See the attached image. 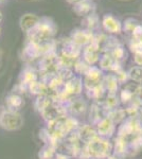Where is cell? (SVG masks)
Returning a JSON list of instances; mask_svg holds the SVG:
<instances>
[{
  "instance_id": "1",
  "label": "cell",
  "mask_w": 142,
  "mask_h": 159,
  "mask_svg": "<svg viewBox=\"0 0 142 159\" xmlns=\"http://www.w3.org/2000/svg\"><path fill=\"white\" fill-rule=\"evenodd\" d=\"M56 27L51 19L43 18L33 30L29 32L30 43L37 47L40 51L50 49L53 42V35L55 33Z\"/></svg>"
},
{
  "instance_id": "2",
  "label": "cell",
  "mask_w": 142,
  "mask_h": 159,
  "mask_svg": "<svg viewBox=\"0 0 142 159\" xmlns=\"http://www.w3.org/2000/svg\"><path fill=\"white\" fill-rule=\"evenodd\" d=\"M73 11L76 12L79 16H83L85 18V17L94 14L95 7L91 0H81V1L74 3Z\"/></svg>"
},
{
  "instance_id": "3",
  "label": "cell",
  "mask_w": 142,
  "mask_h": 159,
  "mask_svg": "<svg viewBox=\"0 0 142 159\" xmlns=\"http://www.w3.org/2000/svg\"><path fill=\"white\" fill-rule=\"evenodd\" d=\"M1 123L7 129H16L21 126L22 120L19 115L15 112H6L1 118Z\"/></svg>"
},
{
  "instance_id": "4",
  "label": "cell",
  "mask_w": 142,
  "mask_h": 159,
  "mask_svg": "<svg viewBox=\"0 0 142 159\" xmlns=\"http://www.w3.org/2000/svg\"><path fill=\"white\" fill-rule=\"evenodd\" d=\"M71 40L76 46H84L90 45L94 40V37H92L90 30H76L72 34Z\"/></svg>"
},
{
  "instance_id": "5",
  "label": "cell",
  "mask_w": 142,
  "mask_h": 159,
  "mask_svg": "<svg viewBox=\"0 0 142 159\" xmlns=\"http://www.w3.org/2000/svg\"><path fill=\"white\" fill-rule=\"evenodd\" d=\"M40 21V18L34 14H25L20 18V27L25 32L29 33L31 30H33L38 22Z\"/></svg>"
},
{
  "instance_id": "6",
  "label": "cell",
  "mask_w": 142,
  "mask_h": 159,
  "mask_svg": "<svg viewBox=\"0 0 142 159\" xmlns=\"http://www.w3.org/2000/svg\"><path fill=\"white\" fill-rule=\"evenodd\" d=\"M102 24L103 27L110 33H120L121 30H122L121 22L118 19H116L113 16H112V15H105Z\"/></svg>"
},
{
  "instance_id": "7",
  "label": "cell",
  "mask_w": 142,
  "mask_h": 159,
  "mask_svg": "<svg viewBox=\"0 0 142 159\" xmlns=\"http://www.w3.org/2000/svg\"><path fill=\"white\" fill-rule=\"evenodd\" d=\"M98 52H99V50L97 49V47L94 45H92V43L88 45V47L85 50V58H86V61L90 64H94L98 60Z\"/></svg>"
},
{
  "instance_id": "8",
  "label": "cell",
  "mask_w": 142,
  "mask_h": 159,
  "mask_svg": "<svg viewBox=\"0 0 142 159\" xmlns=\"http://www.w3.org/2000/svg\"><path fill=\"white\" fill-rule=\"evenodd\" d=\"M106 143H104L103 141H94V142L90 144V148L92 150V152L97 155H102L106 151Z\"/></svg>"
},
{
  "instance_id": "9",
  "label": "cell",
  "mask_w": 142,
  "mask_h": 159,
  "mask_svg": "<svg viewBox=\"0 0 142 159\" xmlns=\"http://www.w3.org/2000/svg\"><path fill=\"white\" fill-rule=\"evenodd\" d=\"M128 76L135 82H141L142 81V67L141 66H136L130 69L128 71Z\"/></svg>"
},
{
  "instance_id": "10",
  "label": "cell",
  "mask_w": 142,
  "mask_h": 159,
  "mask_svg": "<svg viewBox=\"0 0 142 159\" xmlns=\"http://www.w3.org/2000/svg\"><path fill=\"white\" fill-rule=\"evenodd\" d=\"M83 24L86 25V28L88 30H92L97 27L98 24H99V18H98V16L95 14H92V15H90V16L85 17Z\"/></svg>"
},
{
  "instance_id": "11",
  "label": "cell",
  "mask_w": 142,
  "mask_h": 159,
  "mask_svg": "<svg viewBox=\"0 0 142 159\" xmlns=\"http://www.w3.org/2000/svg\"><path fill=\"white\" fill-rule=\"evenodd\" d=\"M139 25V22L137 21L136 19L134 18H127L124 21V30L126 32L131 33V34H133L134 31L136 30V28Z\"/></svg>"
},
{
  "instance_id": "12",
  "label": "cell",
  "mask_w": 142,
  "mask_h": 159,
  "mask_svg": "<svg viewBox=\"0 0 142 159\" xmlns=\"http://www.w3.org/2000/svg\"><path fill=\"white\" fill-rule=\"evenodd\" d=\"M131 49L135 53H142V42L133 38L131 42Z\"/></svg>"
},
{
  "instance_id": "13",
  "label": "cell",
  "mask_w": 142,
  "mask_h": 159,
  "mask_svg": "<svg viewBox=\"0 0 142 159\" xmlns=\"http://www.w3.org/2000/svg\"><path fill=\"white\" fill-rule=\"evenodd\" d=\"M123 56H124V50H123V48L121 47V46H117V47L113 48V51H112V57L115 58V60H121V58H123Z\"/></svg>"
},
{
  "instance_id": "14",
  "label": "cell",
  "mask_w": 142,
  "mask_h": 159,
  "mask_svg": "<svg viewBox=\"0 0 142 159\" xmlns=\"http://www.w3.org/2000/svg\"><path fill=\"white\" fill-rule=\"evenodd\" d=\"M134 60H135V63L137 65L141 66L142 65V53H135Z\"/></svg>"
},
{
  "instance_id": "15",
  "label": "cell",
  "mask_w": 142,
  "mask_h": 159,
  "mask_svg": "<svg viewBox=\"0 0 142 159\" xmlns=\"http://www.w3.org/2000/svg\"><path fill=\"white\" fill-rule=\"evenodd\" d=\"M136 96H137V98H138L139 100H141V101H142V87H139Z\"/></svg>"
},
{
  "instance_id": "16",
  "label": "cell",
  "mask_w": 142,
  "mask_h": 159,
  "mask_svg": "<svg viewBox=\"0 0 142 159\" xmlns=\"http://www.w3.org/2000/svg\"><path fill=\"white\" fill-rule=\"evenodd\" d=\"M67 1H69V2H71V3H76V2H79V1H81V0H67Z\"/></svg>"
},
{
  "instance_id": "17",
  "label": "cell",
  "mask_w": 142,
  "mask_h": 159,
  "mask_svg": "<svg viewBox=\"0 0 142 159\" xmlns=\"http://www.w3.org/2000/svg\"><path fill=\"white\" fill-rule=\"evenodd\" d=\"M1 19H2V15H1V12H0V21H1Z\"/></svg>"
},
{
  "instance_id": "18",
  "label": "cell",
  "mask_w": 142,
  "mask_h": 159,
  "mask_svg": "<svg viewBox=\"0 0 142 159\" xmlns=\"http://www.w3.org/2000/svg\"><path fill=\"white\" fill-rule=\"evenodd\" d=\"M1 1H3V0H0V2H1Z\"/></svg>"
}]
</instances>
